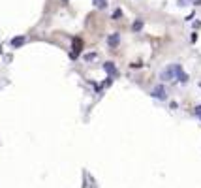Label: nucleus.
<instances>
[{"instance_id":"obj_1","label":"nucleus","mask_w":201,"mask_h":188,"mask_svg":"<svg viewBox=\"0 0 201 188\" xmlns=\"http://www.w3.org/2000/svg\"><path fill=\"white\" fill-rule=\"evenodd\" d=\"M164 81H180V83H188V75L184 73V70H182V66L180 64H171V66H167L166 70L162 72V75H160Z\"/></svg>"},{"instance_id":"obj_2","label":"nucleus","mask_w":201,"mask_h":188,"mask_svg":"<svg viewBox=\"0 0 201 188\" xmlns=\"http://www.w3.org/2000/svg\"><path fill=\"white\" fill-rule=\"evenodd\" d=\"M81 51H83V40H81V38H73V51H71V58H75Z\"/></svg>"},{"instance_id":"obj_3","label":"nucleus","mask_w":201,"mask_h":188,"mask_svg":"<svg viewBox=\"0 0 201 188\" xmlns=\"http://www.w3.org/2000/svg\"><path fill=\"white\" fill-rule=\"evenodd\" d=\"M152 96L154 98H158V100H166V87L164 85H158V87H154L152 89Z\"/></svg>"},{"instance_id":"obj_4","label":"nucleus","mask_w":201,"mask_h":188,"mask_svg":"<svg viewBox=\"0 0 201 188\" xmlns=\"http://www.w3.org/2000/svg\"><path fill=\"white\" fill-rule=\"evenodd\" d=\"M104 70H105V72L109 73V75H113V77H117V66L113 64V62H105V64H104Z\"/></svg>"},{"instance_id":"obj_5","label":"nucleus","mask_w":201,"mask_h":188,"mask_svg":"<svg viewBox=\"0 0 201 188\" xmlns=\"http://www.w3.org/2000/svg\"><path fill=\"white\" fill-rule=\"evenodd\" d=\"M23 43H24V38H23V36H17V38L12 40V45H13V47H19V45H23Z\"/></svg>"},{"instance_id":"obj_6","label":"nucleus","mask_w":201,"mask_h":188,"mask_svg":"<svg viewBox=\"0 0 201 188\" xmlns=\"http://www.w3.org/2000/svg\"><path fill=\"white\" fill-rule=\"evenodd\" d=\"M107 42H109V45H117V43H118V34H113V36H109Z\"/></svg>"},{"instance_id":"obj_7","label":"nucleus","mask_w":201,"mask_h":188,"mask_svg":"<svg viewBox=\"0 0 201 188\" xmlns=\"http://www.w3.org/2000/svg\"><path fill=\"white\" fill-rule=\"evenodd\" d=\"M141 28H143V21H141V19H137V21L133 23V30L137 32V30H141Z\"/></svg>"},{"instance_id":"obj_8","label":"nucleus","mask_w":201,"mask_h":188,"mask_svg":"<svg viewBox=\"0 0 201 188\" xmlns=\"http://www.w3.org/2000/svg\"><path fill=\"white\" fill-rule=\"evenodd\" d=\"M186 2H192V0H179V4H180V6H186Z\"/></svg>"},{"instance_id":"obj_9","label":"nucleus","mask_w":201,"mask_h":188,"mask_svg":"<svg viewBox=\"0 0 201 188\" xmlns=\"http://www.w3.org/2000/svg\"><path fill=\"white\" fill-rule=\"evenodd\" d=\"M94 57H96V55H94V53H90V55H86L85 58H86V60H92V58H94Z\"/></svg>"},{"instance_id":"obj_10","label":"nucleus","mask_w":201,"mask_h":188,"mask_svg":"<svg viewBox=\"0 0 201 188\" xmlns=\"http://www.w3.org/2000/svg\"><path fill=\"white\" fill-rule=\"evenodd\" d=\"M195 115L201 117V105H197V107H195Z\"/></svg>"},{"instance_id":"obj_11","label":"nucleus","mask_w":201,"mask_h":188,"mask_svg":"<svg viewBox=\"0 0 201 188\" xmlns=\"http://www.w3.org/2000/svg\"><path fill=\"white\" fill-rule=\"evenodd\" d=\"M194 4H195V6H199V4H201V0H195V2H194Z\"/></svg>"}]
</instances>
